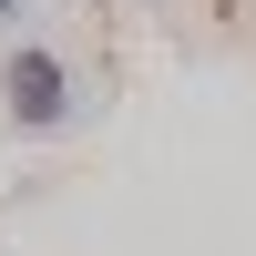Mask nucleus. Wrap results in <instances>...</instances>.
I'll use <instances>...</instances> for the list:
<instances>
[{
  "mask_svg": "<svg viewBox=\"0 0 256 256\" xmlns=\"http://www.w3.org/2000/svg\"><path fill=\"white\" fill-rule=\"evenodd\" d=\"M10 113L20 123H62V113H72V82H62V62L41 52V41L10 52Z\"/></svg>",
  "mask_w": 256,
  "mask_h": 256,
  "instance_id": "f257e3e1",
  "label": "nucleus"
}]
</instances>
